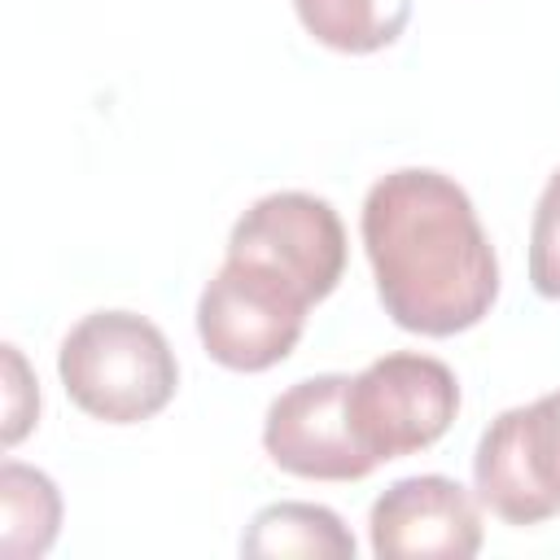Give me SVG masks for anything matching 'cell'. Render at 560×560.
<instances>
[{
  "mask_svg": "<svg viewBox=\"0 0 560 560\" xmlns=\"http://www.w3.org/2000/svg\"><path fill=\"white\" fill-rule=\"evenodd\" d=\"M346 411L359 446L376 464L402 459L433 446L451 429L459 411V381L433 354H381L350 376Z\"/></svg>",
  "mask_w": 560,
  "mask_h": 560,
  "instance_id": "cell-4",
  "label": "cell"
},
{
  "mask_svg": "<svg viewBox=\"0 0 560 560\" xmlns=\"http://www.w3.org/2000/svg\"><path fill=\"white\" fill-rule=\"evenodd\" d=\"M363 249L385 315L420 337L481 324L499 298V258L468 192L429 166L381 175L363 201Z\"/></svg>",
  "mask_w": 560,
  "mask_h": 560,
  "instance_id": "cell-1",
  "label": "cell"
},
{
  "mask_svg": "<svg viewBox=\"0 0 560 560\" xmlns=\"http://www.w3.org/2000/svg\"><path fill=\"white\" fill-rule=\"evenodd\" d=\"M315 302L271 267L228 258L197 302V337L219 368L267 372L293 354Z\"/></svg>",
  "mask_w": 560,
  "mask_h": 560,
  "instance_id": "cell-3",
  "label": "cell"
},
{
  "mask_svg": "<svg viewBox=\"0 0 560 560\" xmlns=\"http://www.w3.org/2000/svg\"><path fill=\"white\" fill-rule=\"evenodd\" d=\"M0 551L9 560H35L52 547L61 525V494L48 472L4 459L0 468Z\"/></svg>",
  "mask_w": 560,
  "mask_h": 560,
  "instance_id": "cell-10",
  "label": "cell"
},
{
  "mask_svg": "<svg viewBox=\"0 0 560 560\" xmlns=\"http://www.w3.org/2000/svg\"><path fill=\"white\" fill-rule=\"evenodd\" d=\"M4 372H9V407H4V446H18L26 429L39 416V389L26 372V359L18 346H4Z\"/></svg>",
  "mask_w": 560,
  "mask_h": 560,
  "instance_id": "cell-13",
  "label": "cell"
},
{
  "mask_svg": "<svg viewBox=\"0 0 560 560\" xmlns=\"http://www.w3.org/2000/svg\"><path fill=\"white\" fill-rule=\"evenodd\" d=\"M529 284L560 302V166L551 171L538 206H534V223H529Z\"/></svg>",
  "mask_w": 560,
  "mask_h": 560,
  "instance_id": "cell-12",
  "label": "cell"
},
{
  "mask_svg": "<svg viewBox=\"0 0 560 560\" xmlns=\"http://www.w3.org/2000/svg\"><path fill=\"white\" fill-rule=\"evenodd\" d=\"M368 534L381 560H468L481 551V512L459 481L420 472L372 503Z\"/></svg>",
  "mask_w": 560,
  "mask_h": 560,
  "instance_id": "cell-8",
  "label": "cell"
},
{
  "mask_svg": "<svg viewBox=\"0 0 560 560\" xmlns=\"http://www.w3.org/2000/svg\"><path fill=\"white\" fill-rule=\"evenodd\" d=\"M241 556L254 560H354V534L324 503H271L241 534Z\"/></svg>",
  "mask_w": 560,
  "mask_h": 560,
  "instance_id": "cell-9",
  "label": "cell"
},
{
  "mask_svg": "<svg viewBox=\"0 0 560 560\" xmlns=\"http://www.w3.org/2000/svg\"><path fill=\"white\" fill-rule=\"evenodd\" d=\"M350 376L324 372L289 385L262 420V451L276 468L306 481H363L376 459L359 446L346 411Z\"/></svg>",
  "mask_w": 560,
  "mask_h": 560,
  "instance_id": "cell-7",
  "label": "cell"
},
{
  "mask_svg": "<svg viewBox=\"0 0 560 560\" xmlns=\"http://www.w3.org/2000/svg\"><path fill=\"white\" fill-rule=\"evenodd\" d=\"M57 376L92 420L140 424L175 398L179 363L153 319L136 311H92L66 332Z\"/></svg>",
  "mask_w": 560,
  "mask_h": 560,
  "instance_id": "cell-2",
  "label": "cell"
},
{
  "mask_svg": "<svg viewBox=\"0 0 560 560\" xmlns=\"http://www.w3.org/2000/svg\"><path fill=\"white\" fill-rule=\"evenodd\" d=\"M293 9L324 48L350 57L389 48L411 18V0H293Z\"/></svg>",
  "mask_w": 560,
  "mask_h": 560,
  "instance_id": "cell-11",
  "label": "cell"
},
{
  "mask_svg": "<svg viewBox=\"0 0 560 560\" xmlns=\"http://www.w3.org/2000/svg\"><path fill=\"white\" fill-rule=\"evenodd\" d=\"M228 258L271 267L311 302H324L346 271V228L324 197L271 192L232 223Z\"/></svg>",
  "mask_w": 560,
  "mask_h": 560,
  "instance_id": "cell-6",
  "label": "cell"
},
{
  "mask_svg": "<svg viewBox=\"0 0 560 560\" xmlns=\"http://www.w3.org/2000/svg\"><path fill=\"white\" fill-rule=\"evenodd\" d=\"M472 486L508 525L560 516V389L490 420L472 455Z\"/></svg>",
  "mask_w": 560,
  "mask_h": 560,
  "instance_id": "cell-5",
  "label": "cell"
}]
</instances>
